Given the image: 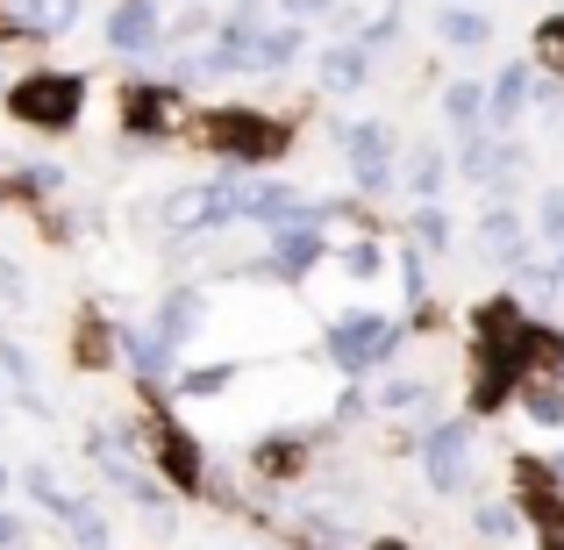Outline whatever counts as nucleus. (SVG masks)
Listing matches in <instances>:
<instances>
[{"label":"nucleus","mask_w":564,"mask_h":550,"mask_svg":"<svg viewBox=\"0 0 564 550\" xmlns=\"http://www.w3.org/2000/svg\"><path fill=\"white\" fill-rule=\"evenodd\" d=\"M0 108L14 115L22 129L36 137H72L86 115V72H65V65H29L0 86Z\"/></svg>","instance_id":"f03ea898"},{"label":"nucleus","mask_w":564,"mask_h":550,"mask_svg":"<svg viewBox=\"0 0 564 550\" xmlns=\"http://www.w3.org/2000/svg\"><path fill=\"white\" fill-rule=\"evenodd\" d=\"M529 100H536V72H529V65H500V79L486 86V122L514 129L529 115Z\"/></svg>","instance_id":"4468645a"},{"label":"nucleus","mask_w":564,"mask_h":550,"mask_svg":"<svg viewBox=\"0 0 564 550\" xmlns=\"http://www.w3.org/2000/svg\"><path fill=\"white\" fill-rule=\"evenodd\" d=\"M514 408H522L536 429H564V379L557 371H529V379L514 386Z\"/></svg>","instance_id":"a211bd4d"},{"label":"nucleus","mask_w":564,"mask_h":550,"mask_svg":"<svg viewBox=\"0 0 564 550\" xmlns=\"http://www.w3.org/2000/svg\"><path fill=\"white\" fill-rule=\"evenodd\" d=\"M336 265L350 272V287H372V279H386V244L379 236H358V244L336 250Z\"/></svg>","instance_id":"a878e982"},{"label":"nucleus","mask_w":564,"mask_h":550,"mask_svg":"<svg viewBox=\"0 0 564 550\" xmlns=\"http://www.w3.org/2000/svg\"><path fill=\"white\" fill-rule=\"evenodd\" d=\"M536 51H543V65H551V79L564 86V14H551V22L536 29Z\"/></svg>","instance_id":"c756f323"},{"label":"nucleus","mask_w":564,"mask_h":550,"mask_svg":"<svg viewBox=\"0 0 564 550\" xmlns=\"http://www.w3.org/2000/svg\"><path fill=\"white\" fill-rule=\"evenodd\" d=\"M372 65L379 57L365 51L358 36H344V43H329V51L315 57V79H322V94H358V86L372 79Z\"/></svg>","instance_id":"ddd939ff"},{"label":"nucleus","mask_w":564,"mask_h":550,"mask_svg":"<svg viewBox=\"0 0 564 550\" xmlns=\"http://www.w3.org/2000/svg\"><path fill=\"white\" fill-rule=\"evenodd\" d=\"M207 315H215V293H207L200 279H180V287H165V293H158V308H151V330L165 336L172 351H186L193 336L207 330Z\"/></svg>","instance_id":"9d476101"},{"label":"nucleus","mask_w":564,"mask_h":550,"mask_svg":"<svg viewBox=\"0 0 564 550\" xmlns=\"http://www.w3.org/2000/svg\"><path fill=\"white\" fill-rule=\"evenodd\" d=\"M471 465H479V422H471V414L429 422V436H422V479H429V494H465Z\"/></svg>","instance_id":"423d86ee"},{"label":"nucleus","mask_w":564,"mask_h":550,"mask_svg":"<svg viewBox=\"0 0 564 550\" xmlns=\"http://www.w3.org/2000/svg\"><path fill=\"white\" fill-rule=\"evenodd\" d=\"M0 550H29V515L0 508Z\"/></svg>","instance_id":"2f4dec72"},{"label":"nucleus","mask_w":564,"mask_h":550,"mask_svg":"<svg viewBox=\"0 0 564 550\" xmlns=\"http://www.w3.org/2000/svg\"><path fill=\"white\" fill-rule=\"evenodd\" d=\"M221 172H264L279 151H286V122L264 108H200L186 129Z\"/></svg>","instance_id":"f257e3e1"},{"label":"nucleus","mask_w":564,"mask_h":550,"mask_svg":"<svg viewBox=\"0 0 564 550\" xmlns=\"http://www.w3.org/2000/svg\"><path fill=\"white\" fill-rule=\"evenodd\" d=\"M479 250H486V258H500V265L514 272V265H522V250H529V222L514 215L508 201H494V207L479 215Z\"/></svg>","instance_id":"2eb2a0df"},{"label":"nucleus","mask_w":564,"mask_h":550,"mask_svg":"<svg viewBox=\"0 0 564 550\" xmlns=\"http://www.w3.org/2000/svg\"><path fill=\"white\" fill-rule=\"evenodd\" d=\"M436 36L451 43V51H486V43H494V22H486L479 8H436Z\"/></svg>","instance_id":"4be33fe9"},{"label":"nucleus","mask_w":564,"mask_h":550,"mask_svg":"<svg viewBox=\"0 0 564 550\" xmlns=\"http://www.w3.org/2000/svg\"><path fill=\"white\" fill-rule=\"evenodd\" d=\"M0 308H29V272L0 250Z\"/></svg>","instance_id":"7c9ffc66"},{"label":"nucleus","mask_w":564,"mask_h":550,"mask_svg":"<svg viewBox=\"0 0 564 550\" xmlns=\"http://www.w3.org/2000/svg\"><path fill=\"white\" fill-rule=\"evenodd\" d=\"M0 180H8V201L43 207V201H57V193L72 186V172L57 165V158H14V165H0Z\"/></svg>","instance_id":"f8f14e48"},{"label":"nucleus","mask_w":564,"mask_h":550,"mask_svg":"<svg viewBox=\"0 0 564 550\" xmlns=\"http://www.w3.org/2000/svg\"><path fill=\"white\" fill-rule=\"evenodd\" d=\"M365 550H408V543H400V537H379V543H365Z\"/></svg>","instance_id":"f704fd0d"},{"label":"nucleus","mask_w":564,"mask_h":550,"mask_svg":"<svg viewBox=\"0 0 564 550\" xmlns=\"http://www.w3.org/2000/svg\"><path fill=\"white\" fill-rule=\"evenodd\" d=\"M79 14H86V0H0V36L57 43L79 29Z\"/></svg>","instance_id":"1a4fd4ad"},{"label":"nucleus","mask_w":564,"mask_h":550,"mask_svg":"<svg viewBox=\"0 0 564 550\" xmlns=\"http://www.w3.org/2000/svg\"><path fill=\"white\" fill-rule=\"evenodd\" d=\"M344 165H350V186L358 201H379L393 186V122L386 115H365V122H344Z\"/></svg>","instance_id":"0eeeda50"},{"label":"nucleus","mask_w":564,"mask_h":550,"mask_svg":"<svg viewBox=\"0 0 564 550\" xmlns=\"http://www.w3.org/2000/svg\"><path fill=\"white\" fill-rule=\"evenodd\" d=\"M108 51L122 57V65L165 57V14H158V0H115L108 8Z\"/></svg>","instance_id":"6e6552de"},{"label":"nucleus","mask_w":564,"mask_h":550,"mask_svg":"<svg viewBox=\"0 0 564 550\" xmlns=\"http://www.w3.org/2000/svg\"><path fill=\"white\" fill-rule=\"evenodd\" d=\"M436 108H443V122H451L457 137H479V122H486V86L479 79H451Z\"/></svg>","instance_id":"412c9836"},{"label":"nucleus","mask_w":564,"mask_h":550,"mask_svg":"<svg viewBox=\"0 0 564 550\" xmlns=\"http://www.w3.org/2000/svg\"><path fill=\"white\" fill-rule=\"evenodd\" d=\"M0 207H14V201H8V180H0Z\"/></svg>","instance_id":"4c0bfd02"},{"label":"nucleus","mask_w":564,"mask_h":550,"mask_svg":"<svg viewBox=\"0 0 564 550\" xmlns=\"http://www.w3.org/2000/svg\"><path fill=\"white\" fill-rule=\"evenodd\" d=\"M400 293H408L414 308L429 301V250H414V244H400Z\"/></svg>","instance_id":"cd10ccee"},{"label":"nucleus","mask_w":564,"mask_h":550,"mask_svg":"<svg viewBox=\"0 0 564 550\" xmlns=\"http://www.w3.org/2000/svg\"><path fill=\"white\" fill-rule=\"evenodd\" d=\"M536 236H543V244H564V186H551V193H543V201H536Z\"/></svg>","instance_id":"c85d7f7f"},{"label":"nucleus","mask_w":564,"mask_h":550,"mask_svg":"<svg viewBox=\"0 0 564 550\" xmlns=\"http://www.w3.org/2000/svg\"><path fill=\"white\" fill-rule=\"evenodd\" d=\"M158 229L172 236V244H200V236H229L243 229V207H236V172H221V180H186L172 186L165 201L151 207Z\"/></svg>","instance_id":"7ed1b4c3"},{"label":"nucleus","mask_w":564,"mask_h":550,"mask_svg":"<svg viewBox=\"0 0 564 550\" xmlns=\"http://www.w3.org/2000/svg\"><path fill=\"white\" fill-rule=\"evenodd\" d=\"M522 522H529V515H522V500H514V494L479 500V515H471V529H479L486 543H514V537H522Z\"/></svg>","instance_id":"b1692460"},{"label":"nucleus","mask_w":564,"mask_h":550,"mask_svg":"<svg viewBox=\"0 0 564 550\" xmlns=\"http://www.w3.org/2000/svg\"><path fill=\"white\" fill-rule=\"evenodd\" d=\"M279 8H286V22H315V14H329L336 0H279Z\"/></svg>","instance_id":"473e14b6"},{"label":"nucleus","mask_w":564,"mask_h":550,"mask_svg":"<svg viewBox=\"0 0 564 550\" xmlns=\"http://www.w3.org/2000/svg\"><path fill=\"white\" fill-rule=\"evenodd\" d=\"M236 379H243V365H236V358H215V365H180L172 393H180V400H221Z\"/></svg>","instance_id":"aec40b11"},{"label":"nucleus","mask_w":564,"mask_h":550,"mask_svg":"<svg viewBox=\"0 0 564 550\" xmlns=\"http://www.w3.org/2000/svg\"><path fill=\"white\" fill-rule=\"evenodd\" d=\"M258 479H293V472H307L315 465V451H307V436L301 429H264L258 443H250V457H243Z\"/></svg>","instance_id":"9b49d317"},{"label":"nucleus","mask_w":564,"mask_h":550,"mask_svg":"<svg viewBox=\"0 0 564 550\" xmlns=\"http://www.w3.org/2000/svg\"><path fill=\"white\" fill-rule=\"evenodd\" d=\"M301 51H307V22H264L258 43H250V72H286Z\"/></svg>","instance_id":"f3484780"},{"label":"nucleus","mask_w":564,"mask_h":550,"mask_svg":"<svg viewBox=\"0 0 564 550\" xmlns=\"http://www.w3.org/2000/svg\"><path fill=\"white\" fill-rule=\"evenodd\" d=\"M8 494H14V465L0 457V508H8Z\"/></svg>","instance_id":"72a5a7b5"},{"label":"nucleus","mask_w":564,"mask_h":550,"mask_svg":"<svg viewBox=\"0 0 564 550\" xmlns=\"http://www.w3.org/2000/svg\"><path fill=\"white\" fill-rule=\"evenodd\" d=\"M186 129H193L186 86H172V79H129L122 86V137L137 151H158V143L186 137Z\"/></svg>","instance_id":"39448f33"},{"label":"nucleus","mask_w":564,"mask_h":550,"mask_svg":"<svg viewBox=\"0 0 564 550\" xmlns=\"http://www.w3.org/2000/svg\"><path fill=\"white\" fill-rule=\"evenodd\" d=\"M0 51H8V36H0Z\"/></svg>","instance_id":"58836bf2"},{"label":"nucleus","mask_w":564,"mask_h":550,"mask_svg":"<svg viewBox=\"0 0 564 550\" xmlns=\"http://www.w3.org/2000/svg\"><path fill=\"white\" fill-rule=\"evenodd\" d=\"M14 486H22V494L36 500L43 515H51V522H65V515L79 508V494L65 486V472H57V465H43V457H36V465H22V472H14Z\"/></svg>","instance_id":"dca6fc26"},{"label":"nucleus","mask_w":564,"mask_h":550,"mask_svg":"<svg viewBox=\"0 0 564 550\" xmlns=\"http://www.w3.org/2000/svg\"><path fill=\"white\" fill-rule=\"evenodd\" d=\"M365 393H372V414H429V379H414V371H386Z\"/></svg>","instance_id":"6ab92c4d"},{"label":"nucleus","mask_w":564,"mask_h":550,"mask_svg":"<svg viewBox=\"0 0 564 550\" xmlns=\"http://www.w3.org/2000/svg\"><path fill=\"white\" fill-rule=\"evenodd\" d=\"M551 472H557V486H564V451H557V457H551Z\"/></svg>","instance_id":"c9c22d12"},{"label":"nucleus","mask_w":564,"mask_h":550,"mask_svg":"<svg viewBox=\"0 0 564 550\" xmlns=\"http://www.w3.org/2000/svg\"><path fill=\"white\" fill-rule=\"evenodd\" d=\"M443 180H451V165H443V151H436V143L408 158V186L422 193V201H436V193H443Z\"/></svg>","instance_id":"bb28decb"},{"label":"nucleus","mask_w":564,"mask_h":550,"mask_svg":"<svg viewBox=\"0 0 564 550\" xmlns=\"http://www.w3.org/2000/svg\"><path fill=\"white\" fill-rule=\"evenodd\" d=\"M408 344V322L393 315H336L322 330V365H336L344 379H365V371H386Z\"/></svg>","instance_id":"20e7f679"},{"label":"nucleus","mask_w":564,"mask_h":550,"mask_svg":"<svg viewBox=\"0 0 564 550\" xmlns=\"http://www.w3.org/2000/svg\"><path fill=\"white\" fill-rule=\"evenodd\" d=\"M57 529H65V543H72V550H108V543H115V529H108V515H100V500H94V494H79V508H72Z\"/></svg>","instance_id":"5701e85b"},{"label":"nucleus","mask_w":564,"mask_h":550,"mask_svg":"<svg viewBox=\"0 0 564 550\" xmlns=\"http://www.w3.org/2000/svg\"><path fill=\"white\" fill-rule=\"evenodd\" d=\"M414 250H429V258H443V250L457 244V229H451V207H436V201H422L414 207Z\"/></svg>","instance_id":"393cba45"},{"label":"nucleus","mask_w":564,"mask_h":550,"mask_svg":"<svg viewBox=\"0 0 564 550\" xmlns=\"http://www.w3.org/2000/svg\"><path fill=\"white\" fill-rule=\"evenodd\" d=\"M551 265H557V272H564V244H557V250H551Z\"/></svg>","instance_id":"e433bc0d"}]
</instances>
